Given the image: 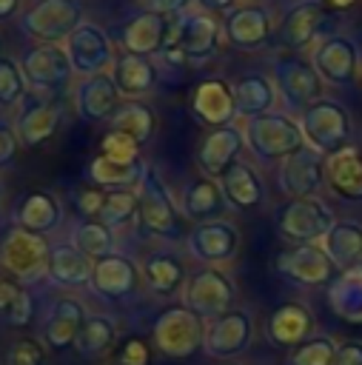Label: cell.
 I'll list each match as a JSON object with an SVG mask.
<instances>
[{"label": "cell", "instance_id": "cell-1", "mask_svg": "<svg viewBox=\"0 0 362 365\" xmlns=\"http://www.w3.org/2000/svg\"><path fill=\"white\" fill-rule=\"evenodd\" d=\"M245 143L254 151V157L274 163V160H288L291 154L302 151L305 134L299 128V120L288 117V114H262L245 123Z\"/></svg>", "mask_w": 362, "mask_h": 365}, {"label": "cell", "instance_id": "cell-2", "mask_svg": "<svg viewBox=\"0 0 362 365\" xmlns=\"http://www.w3.org/2000/svg\"><path fill=\"white\" fill-rule=\"evenodd\" d=\"M299 128L305 134L308 148L331 157V154H336L339 148L348 145L351 114H348V108L342 103L322 97V100H316L314 106H308L299 114Z\"/></svg>", "mask_w": 362, "mask_h": 365}, {"label": "cell", "instance_id": "cell-3", "mask_svg": "<svg viewBox=\"0 0 362 365\" xmlns=\"http://www.w3.org/2000/svg\"><path fill=\"white\" fill-rule=\"evenodd\" d=\"M137 220L140 225L154 234V237H180L182 234V211L180 205H174L171 194H168V185L160 180V174L148 165L145 174H143V182L137 185Z\"/></svg>", "mask_w": 362, "mask_h": 365}, {"label": "cell", "instance_id": "cell-4", "mask_svg": "<svg viewBox=\"0 0 362 365\" xmlns=\"http://www.w3.org/2000/svg\"><path fill=\"white\" fill-rule=\"evenodd\" d=\"M80 26H83V0H40L20 20L23 34L40 40L43 46H57L68 40Z\"/></svg>", "mask_w": 362, "mask_h": 365}, {"label": "cell", "instance_id": "cell-5", "mask_svg": "<svg viewBox=\"0 0 362 365\" xmlns=\"http://www.w3.org/2000/svg\"><path fill=\"white\" fill-rule=\"evenodd\" d=\"M274 86L285 108L294 114H302L308 106L322 100V77L316 74L314 63L302 60L299 54H282L274 60Z\"/></svg>", "mask_w": 362, "mask_h": 365}, {"label": "cell", "instance_id": "cell-6", "mask_svg": "<svg viewBox=\"0 0 362 365\" xmlns=\"http://www.w3.org/2000/svg\"><path fill=\"white\" fill-rule=\"evenodd\" d=\"M48 257L51 248L46 242V237L31 234L26 228H11L3 242H0V265L9 271V277L14 279H37L48 271Z\"/></svg>", "mask_w": 362, "mask_h": 365}, {"label": "cell", "instance_id": "cell-7", "mask_svg": "<svg viewBox=\"0 0 362 365\" xmlns=\"http://www.w3.org/2000/svg\"><path fill=\"white\" fill-rule=\"evenodd\" d=\"M333 211L319 200V197H302V200H291L288 205L279 208L276 214V228L285 240L294 242H314L322 240L331 228H333Z\"/></svg>", "mask_w": 362, "mask_h": 365}, {"label": "cell", "instance_id": "cell-8", "mask_svg": "<svg viewBox=\"0 0 362 365\" xmlns=\"http://www.w3.org/2000/svg\"><path fill=\"white\" fill-rule=\"evenodd\" d=\"M165 43L177 46L188 63H205L219 48V23L208 11H185L174 20Z\"/></svg>", "mask_w": 362, "mask_h": 365}, {"label": "cell", "instance_id": "cell-9", "mask_svg": "<svg viewBox=\"0 0 362 365\" xmlns=\"http://www.w3.org/2000/svg\"><path fill=\"white\" fill-rule=\"evenodd\" d=\"M311 63H314L316 74L322 77V83H331V86H351L356 80V74L362 71L359 48L345 34L319 37L316 46H314Z\"/></svg>", "mask_w": 362, "mask_h": 365}, {"label": "cell", "instance_id": "cell-10", "mask_svg": "<svg viewBox=\"0 0 362 365\" xmlns=\"http://www.w3.org/2000/svg\"><path fill=\"white\" fill-rule=\"evenodd\" d=\"M185 308L194 311L200 319H217L222 314L231 311L234 302V285L231 279L217 271V268H202L197 274H191L185 279V291H182Z\"/></svg>", "mask_w": 362, "mask_h": 365}, {"label": "cell", "instance_id": "cell-11", "mask_svg": "<svg viewBox=\"0 0 362 365\" xmlns=\"http://www.w3.org/2000/svg\"><path fill=\"white\" fill-rule=\"evenodd\" d=\"M205 336L202 319L188 308H168L154 322V342L165 356H191Z\"/></svg>", "mask_w": 362, "mask_h": 365}, {"label": "cell", "instance_id": "cell-12", "mask_svg": "<svg viewBox=\"0 0 362 365\" xmlns=\"http://www.w3.org/2000/svg\"><path fill=\"white\" fill-rule=\"evenodd\" d=\"M20 68L23 77L29 83V88H34L37 94H54L60 91L68 77H71V60L66 54V48L60 46H34L20 57Z\"/></svg>", "mask_w": 362, "mask_h": 365}, {"label": "cell", "instance_id": "cell-13", "mask_svg": "<svg viewBox=\"0 0 362 365\" xmlns=\"http://www.w3.org/2000/svg\"><path fill=\"white\" fill-rule=\"evenodd\" d=\"M66 54L71 60V68L83 77H94V74H105L114 66V48L108 34L94 26V23H83L68 40H66Z\"/></svg>", "mask_w": 362, "mask_h": 365}, {"label": "cell", "instance_id": "cell-14", "mask_svg": "<svg viewBox=\"0 0 362 365\" xmlns=\"http://www.w3.org/2000/svg\"><path fill=\"white\" fill-rule=\"evenodd\" d=\"M276 274L296 282V285H325L333 279V262L328 259L325 248L316 245V242H302V245H294L288 251H282L276 257Z\"/></svg>", "mask_w": 362, "mask_h": 365}, {"label": "cell", "instance_id": "cell-15", "mask_svg": "<svg viewBox=\"0 0 362 365\" xmlns=\"http://www.w3.org/2000/svg\"><path fill=\"white\" fill-rule=\"evenodd\" d=\"M325 17H328V9L319 0H299L276 23L271 40H274V46H279L285 51H299V48L314 43V37L319 34Z\"/></svg>", "mask_w": 362, "mask_h": 365}, {"label": "cell", "instance_id": "cell-16", "mask_svg": "<svg viewBox=\"0 0 362 365\" xmlns=\"http://www.w3.org/2000/svg\"><path fill=\"white\" fill-rule=\"evenodd\" d=\"M251 336H254L251 317L245 311H228L205 325L202 348L211 359H231L248 348Z\"/></svg>", "mask_w": 362, "mask_h": 365}, {"label": "cell", "instance_id": "cell-17", "mask_svg": "<svg viewBox=\"0 0 362 365\" xmlns=\"http://www.w3.org/2000/svg\"><path fill=\"white\" fill-rule=\"evenodd\" d=\"M325 185V154L314 148H302L291 154L279 168V188L291 200L316 197V191Z\"/></svg>", "mask_w": 362, "mask_h": 365}, {"label": "cell", "instance_id": "cell-18", "mask_svg": "<svg viewBox=\"0 0 362 365\" xmlns=\"http://www.w3.org/2000/svg\"><path fill=\"white\" fill-rule=\"evenodd\" d=\"M188 251L200 262H225L239 248V231L228 220L197 222L188 234Z\"/></svg>", "mask_w": 362, "mask_h": 365}, {"label": "cell", "instance_id": "cell-19", "mask_svg": "<svg viewBox=\"0 0 362 365\" xmlns=\"http://www.w3.org/2000/svg\"><path fill=\"white\" fill-rule=\"evenodd\" d=\"M274 20L268 14V9L262 6H237L231 14H225L222 20V31L225 40L237 48H262L265 43H271L274 37Z\"/></svg>", "mask_w": 362, "mask_h": 365}, {"label": "cell", "instance_id": "cell-20", "mask_svg": "<svg viewBox=\"0 0 362 365\" xmlns=\"http://www.w3.org/2000/svg\"><path fill=\"white\" fill-rule=\"evenodd\" d=\"M245 143V134L237 128V125H222V128H211L200 148H197V163H200V171L208 177V180H219L237 160L239 148Z\"/></svg>", "mask_w": 362, "mask_h": 365}, {"label": "cell", "instance_id": "cell-21", "mask_svg": "<svg viewBox=\"0 0 362 365\" xmlns=\"http://www.w3.org/2000/svg\"><path fill=\"white\" fill-rule=\"evenodd\" d=\"M171 20L157 11H137L123 26V48L137 57H154L165 48V40L171 34Z\"/></svg>", "mask_w": 362, "mask_h": 365}, {"label": "cell", "instance_id": "cell-22", "mask_svg": "<svg viewBox=\"0 0 362 365\" xmlns=\"http://www.w3.org/2000/svg\"><path fill=\"white\" fill-rule=\"evenodd\" d=\"M191 111L197 114L200 123L211 125V128H222L231 125V120L237 117V103H234V88L225 80H202L194 94H191Z\"/></svg>", "mask_w": 362, "mask_h": 365}, {"label": "cell", "instance_id": "cell-23", "mask_svg": "<svg viewBox=\"0 0 362 365\" xmlns=\"http://www.w3.org/2000/svg\"><path fill=\"white\" fill-rule=\"evenodd\" d=\"M63 120V108L51 100H26L20 114H17V123H14V134H17V143H23L26 148H37L43 145L60 125Z\"/></svg>", "mask_w": 362, "mask_h": 365}, {"label": "cell", "instance_id": "cell-24", "mask_svg": "<svg viewBox=\"0 0 362 365\" xmlns=\"http://www.w3.org/2000/svg\"><path fill=\"white\" fill-rule=\"evenodd\" d=\"M120 108V91L111 80V74H94L86 77L77 86V114L88 123H105L114 120Z\"/></svg>", "mask_w": 362, "mask_h": 365}, {"label": "cell", "instance_id": "cell-25", "mask_svg": "<svg viewBox=\"0 0 362 365\" xmlns=\"http://www.w3.org/2000/svg\"><path fill=\"white\" fill-rule=\"evenodd\" d=\"M137 282H140V268L123 254H108L97 259L91 268V288L108 299L128 297L137 288Z\"/></svg>", "mask_w": 362, "mask_h": 365}, {"label": "cell", "instance_id": "cell-26", "mask_svg": "<svg viewBox=\"0 0 362 365\" xmlns=\"http://www.w3.org/2000/svg\"><path fill=\"white\" fill-rule=\"evenodd\" d=\"M325 182L342 200L359 202L362 200V154L353 145H345L336 154L325 157Z\"/></svg>", "mask_w": 362, "mask_h": 365}, {"label": "cell", "instance_id": "cell-27", "mask_svg": "<svg viewBox=\"0 0 362 365\" xmlns=\"http://www.w3.org/2000/svg\"><path fill=\"white\" fill-rule=\"evenodd\" d=\"M111 80H114L120 97L137 100V97H143L154 88L157 66L151 63V57H137V54L123 51L111 66Z\"/></svg>", "mask_w": 362, "mask_h": 365}, {"label": "cell", "instance_id": "cell-28", "mask_svg": "<svg viewBox=\"0 0 362 365\" xmlns=\"http://www.w3.org/2000/svg\"><path fill=\"white\" fill-rule=\"evenodd\" d=\"M14 220L20 228L31 231V234H48L60 225L63 220V208H60V200L48 191H31L26 194L20 202H17V211H14Z\"/></svg>", "mask_w": 362, "mask_h": 365}, {"label": "cell", "instance_id": "cell-29", "mask_svg": "<svg viewBox=\"0 0 362 365\" xmlns=\"http://www.w3.org/2000/svg\"><path fill=\"white\" fill-rule=\"evenodd\" d=\"M322 248L333 268H356L362 262V222L356 220H339L333 228L322 237Z\"/></svg>", "mask_w": 362, "mask_h": 365}, {"label": "cell", "instance_id": "cell-30", "mask_svg": "<svg viewBox=\"0 0 362 365\" xmlns=\"http://www.w3.org/2000/svg\"><path fill=\"white\" fill-rule=\"evenodd\" d=\"M311 331H314V319L299 302L279 305L268 319V336L282 348H299Z\"/></svg>", "mask_w": 362, "mask_h": 365}, {"label": "cell", "instance_id": "cell-31", "mask_svg": "<svg viewBox=\"0 0 362 365\" xmlns=\"http://www.w3.org/2000/svg\"><path fill=\"white\" fill-rule=\"evenodd\" d=\"M231 88H234L237 114H242L248 120L262 117V114H271V108L276 103V86L265 74H245Z\"/></svg>", "mask_w": 362, "mask_h": 365}, {"label": "cell", "instance_id": "cell-32", "mask_svg": "<svg viewBox=\"0 0 362 365\" xmlns=\"http://www.w3.org/2000/svg\"><path fill=\"white\" fill-rule=\"evenodd\" d=\"M225 208V197H222V188L217 180H194L182 188V197H180V211L182 217L188 220H197V222H208V220H217Z\"/></svg>", "mask_w": 362, "mask_h": 365}, {"label": "cell", "instance_id": "cell-33", "mask_svg": "<svg viewBox=\"0 0 362 365\" xmlns=\"http://www.w3.org/2000/svg\"><path fill=\"white\" fill-rule=\"evenodd\" d=\"M145 163L143 160H131V163H120V160H108L103 154H97L88 165V180L97 188H111V191H131L134 185L143 182L145 174Z\"/></svg>", "mask_w": 362, "mask_h": 365}, {"label": "cell", "instance_id": "cell-34", "mask_svg": "<svg viewBox=\"0 0 362 365\" xmlns=\"http://www.w3.org/2000/svg\"><path fill=\"white\" fill-rule=\"evenodd\" d=\"M91 268H94V262L83 251H77L71 242H63V245L51 248L46 274L51 282H57L63 288H77V285L91 282Z\"/></svg>", "mask_w": 362, "mask_h": 365}, {"label": "cell", "instance_id": "cell-35", "mask_svg": "<svg viewBox=\"0 0 362 365\" xmlns=\"http://www.w3.org/2000/svg\"><path fill=\"white\" fill-rule=\"evenodd\" d=\"M86 308L77 302V299H57L51 314H48V322H46V342L57 351L63 348H74L77 342V334L86 322Z\"/></svg>", "mask_w": 362, "mask_h": 365}, {"label": "cell", "instance_id": "cell-36", "mask_svg": "<svg viewBox=\"0 0 362 365\" xmlns=\"http://www.w3.org/2000/svg\"><path fill=\"white\" fill-rule=\"evenodd\" d=\"M217 182L222 188L225 202H231L234 208H254L262 202V180L257 177V171L251 165H245L239 160Z\"/></svg>", "mask_w": 362, "mask_h": 365}, {"label": "cell", "instance_id": "cell-37", "mask_svg": "<svg viewBox=\"0 0 362 365\" xmlns=\"http://www.w3.org/2000/svg\"><path fill=\"white\" fill-rule=\"evenodd\" d=\"M328 302L336 317L348 322H362V268H348L328 285Z\"/></svg>", "mask_w": 362, "mask_h": 365}, {"label": "cell", "instance_id": "cell-38", "mask_svg": "<svg viewBox=\"0 0 362 365\" xmlns=\"http://www.w3.org/2000/svg\"><path fill=\"white\" fill-rule=\"evenodd\" d=\"M154 128H157V114L151 106L140 103V100H125L120 103L114 120H111V131H120V134H128L137 145L148 143L154 137Z\"/></svg>", "mask_w": 362, "mask_h": 365}, {"label": "cell", "instance_id": "cell-39", "mask_svg": "<svg viewBox=\"0 0 362 365\" xmlns=\"http://www.w3.org/2000/svg\"><path fill=\"white\" fill-rule=\"evenodd\" d=\"M143 277H145V282H148L151 291H157V294H171V291H177V288L185 282V268H182V262H180L177 257H171V254H154V257L145 259Z\"/></svg>", "mask_w": 362, "mask_h": 365}, {"label": "cell", "instance_id": "cell-40", "mask_svg": "<svg viewBox=\"0 0 362 365\" xmlns=\"http://www.w3.org/2000/svg\"><path fill=\"white\" fill-rule=\"evenodd\" d=\"M71 245L77 248V251H83L88 259H103V257H108L111 254V248H114V234H111V228L108 225H103L100 220H83L77 228H74V234H71Z\"/></svg>", "mask_w": 362, "mask_h": 365}, {"label": "cell", "instance_id": "cell-41", "mask_svg": "<svg viewBox=\"0 0 362 365\" xmlns=\"http://www.w3.org/2000/svg\"><path fill=\"white\" fill-rule=\"evenodd\" d=\"M114 342V322L108 317H88L77 334V354L80 356H100Z\"/></svg>", "mask_w": 362, "mask_h": 365}, {"label": "cell", "instance_id": "cell-42", "mask_svg": "<svg viewBox=\"0 0 362 365\" xmlns=\"http://www.w3.org/2000/svg\"><path fill=\"white\" fill-rule=\"evenodd\" d=\"M137 191H108L105 202L100 208V222L108 228H120L137 217Z\"/></svg>", "mask_w": 362, "mask_h": 365}, {"label": "cell", "instance_id": "cell-43", "mask_svg": "<svg viewBox=\"0 0 362 365\" xmlns=\"http://www.w3.org/2000/svg\"><path fill=\"white\" fill-rule=\"evenodd\" d=\"M26 77L20 63H14L11 57H0V108H14L26 100Z\"/></svg>", "mask_w": 362, "mask_h": 365}, {"label": "cell", "instance_id": "cell-44", "mask_svg": "<svg viewBox=\"0 0 362 365\" xmlns=\"http://www.w3.org/2000/svg\"><path fill=\"white\" fill-rule=\"evenodd\" d=\"M336 345L331 336H308L294 354L288 356V365H333Z\"/></svg>", "mask_w": 362, "mask_h": 365}, {"label": "cell", "instance_id": "cell-45", "mask_svg": "<svg viewBox=\"0 0 362 365\" xmlns=\"http://www.w3.org/2000/svg\"><path fill=\"white\" fill-rule=\"evenodd\" d=\"M100 154L108 157V160H120V163H131V160H140V145L128 137V134H120V131H108L100 143Z\"/></svg>", "mask_w": 362, "mask_h": 365}, {"label": "cell", "instance_id": "cell-46", "mask_svg": "<svg viewBox=\"0 0 362 365\" xmlns=\"http://www.w3.org/2000/svg\"><path fill=\"white\" fill-rule=\"evenodd\" d=\"M9 365H46V351L37 339H17L9 348Z\"/></svg>", "mask_w": 362, "mask_h": 365}, {"label": "cell", "instance_id": "cell-47", "mask_svg": "<svg viewBox=\"0 0 362 365\" xmlns=\"http://www.w3.org/2000/svg\"><path fill=\"white\" fill-rule=\"evenodd\" d=\"M120 365H148V345L140 336H131L120 348Z\"/></svg>", "mask_w": 362, "mask_h": 365}, {"label": "cell", "instance_id": "cell-48", "mask_svg": "<svg viewBox=\"0 0 362 365\" xmlns=\"http://www.w3.org/2000/svg\"><path fill=\"white\" fill-rule=\"evenodd\" d=\"M103 202H105V194H103V188H83L80 194H77V211L83 214V217H100V208H103Z\"/></svg>", "mask_w": 362, "mask_h": 365}, {"label": "cell", "instance_id": "cell-49", "mask_svg": "<svg viewBox=\"0 0 362 365\" xmlns=\"http://www.w3.org/2000/svg\"><path fill=\"white\" fill-rule=\"evenodd\" d=\"M333 365H362V339H348L336 345Z\"/></svg>", "mask_w": 362, "mask_h": 365}, {"label": "cell", "instance_id": "cell-50", "mask_svg": "<svg viewBox=\"0 0 362 365\" xmlns=\"http://www.w3.org/2000/svg\"><path fill=\"white\" fill-rule=\"evenodd\" d=\"M6 314H9V322H11V325H26V322L31 319V297H29L26 288L20 291V297L14 299V305H11Z\"/></svg>", "mask_w": 362, "mask_h": 365}, {"label": "cell", "instance_id": "cell-51", "mask_svg": "<svg viewBox=\"0 0 362 365\" xmlns=\"http://www.w3.org/2000/svg\"><path fill=\"white\" fill-rule=\"evenodd\" d=\"M20 291H23V285H17L14 277L0 274V311H9L14 305V299L20 297Z\"/></svg>", "mask_w": 362, "mask_h": 365}, {"label": "cell", "instance_id": "cell-52", "mask_svg": "<svg viewBox=\"0 0 362 365\" xmlns=\"http://www.w3.org/2000/svg\"><path fill=\"white\" fill-rule=\"evenodd\" d=\"M148 3H151V11L162 17H182L191 6V0H148Z\"/></svg>", "mask_w": 362, "mask_h": 365}, {"label": "cell", "instance_id": "cell-53", "mask_svg": "<svg viewBox=\"0 0 362 365\" xmlns=\"http://www.w3.org/2000/svg\"><path fill=\"white\" fill-rule=\"evenodd\" d=\"M14 151H17V134L0 123V165H9Z\"/></svg>", "mask_w": 362, "mask_h": 365}, {"label": "cell", "instance_id": "cell-54", "mask_svg": "<svg viewBox=\"0 0 362 365\" xmlns=\"http://www.w3.org/2000/svg\"><path fill=\"white\" fill-rule=\"evenodd\" d=\"M208 14H231L237 9V0H197Z\"/></svg>", "mask_w": 362, "mask_h": 365}, {"label": "cell", "instance_id": "cell-55", "mask_svg": "<svg viewBox=\"0 0 362 365\" xmlns=\"http://www.w3.org/2000/svg\"><path fill=\"white\" fill-rule=\"evenodd\" d=\"M17 9H20V0H0V23L11 20L17 14Z\"/></svg>", "mask_w": 362, "mask_h": 365}, {"label": "cell", "instance_id": "cell-56", "mask_svg": "<svg viewBox=\"0 0 362 365\" xmlns=\"http://www.w3.org/2000/svg\"><path fill=\"white\" fill-rule=\"evenodd\" d=\"M328 11H345V9H351L356 0H319Z\"/></svg>", "mask_w": 362, "mask_h": 365}, {"label": "cell", "instance_id": "cell-57", "mask_svg": "<svg viewBox=\"0 0 362 365\" xmlns=\"http://www.w3.org/2000/svg\"><path fill=\"white\" fill-rule=\"evenodd\" d=\"M0 57H3V37H0Z\"/></svg>", "mask_w": 362, "mask_h": 365}, {"label": "cell", "instance_id": "cell-58", "mask_svg": "<svg viewBox=\"0 0 362 365\" xmlns=\"http://www.w3.org/2000/svg\"><path fill=\"white\" fill-rule=\"evenodd\" d=\"M0 200H3V185H0Z\"/></svg>", "mask_w": 362, "mask_h": 365}, {"label": "cell", "instance_id": "cell-59", "mask_svg": "<svg viewBox=\"0 0 362 365\" xmlns=\"http://www.w3.org/2000/svg\"><path fill=\"white\" fill-rule=\"evenodd\" d=\"M359 268H362V262H359Z\"/></svg>", "mask_w": 362, "mask_h": 365}]
</instances>
